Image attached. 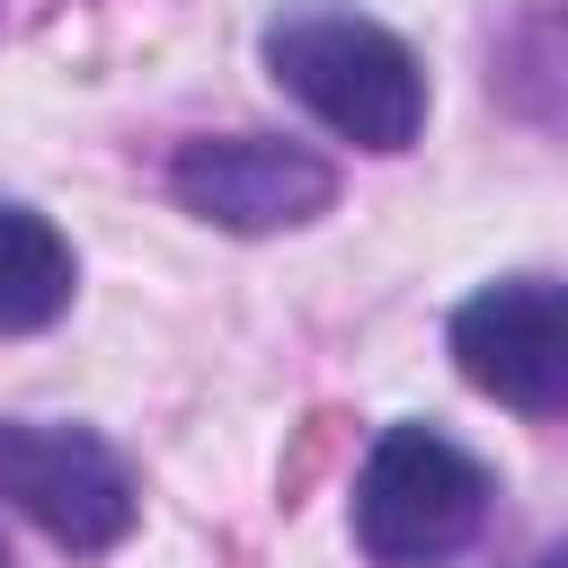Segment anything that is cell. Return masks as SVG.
Instances as JSON below:
<instances>
[{
    "instance_id": "6da1fadb",
    "label": "cell",
    "mask_w": 568,
    "mask_h": 568,
    "mask_svg": "<svg viewBox=\"0 0 568 568\" xmlns=\"http://www.w3.org/2000/svg\"><path fill=\"white\" fill-rule=\"evenodd\" d=\"M266 71L355 151H408L426 124V71L373 18H346V9L284 18L266 36Z\"/></svg>"
},
{
    "instance_id": "3957f363",
    "label": "cell",
    "mask_w": 568,
    "mask_h": 568,
    "mask_svg": "<svg viewBox=\"0 0 568 568\" xmlns=\"http://www.w3.org/2000/svg\"><path fill=\"white\" fill-rule=\"evenodd\" d=\"M0 497L80 559L115 550L142 515V488L115 462V444H98L89 426H53V417H0Z\"/></svg>"
},
{
    "instance_id": "8992f818",
    "label": "cell",
    "mask_w": 568,
    "mask_h": 568,
    "mask_svg": "<svg viewBox=\"0 0 568 568\" xmlns=\"http://www.w3.org/2000/svg\"><path fill=\"white\" fill-rule=\"evenodd\" d=\"M71 240L27 213V204H0V337H27V328H53L71 311Z\"/></svg>"
},
{
    "instance_id": "5b68a950",
    "label": "cell",
    "mask_w": 568,
    "mask_h": 568,
    "mask_svg": "<svg viewBox=\"0 0 568 568\" xmlns=\"http://www.w3.org/2000/svg\"><path fill=\"white\" fill-rule=\"evenodd\" d=\"M453 364L470 390L524 408V417H550L568 399V311H559V284L550 275H506L488 293H470L453 311Z\"/></svg>"
},
{
    "instance_id": "277c9868",
    "label": "cell",
    "mask_w": 568,
    "mask_h": 568,
    "mask_svg": "<svg viewBox=\"0 0 568 568\" xmlns=\"http://www.w3.org/2000/svg\"><path fill=\"white\" fill-rule=\"evenodd\" d=\"M169 195L213 231H293V222L328 213L337 169L275 133H204L169 160Z\"/></svg>"
},
{
    "instance_id": "52a82bcc",
    "label": "cell",
    "mask_w": 568,
    "mask_h": 568,
    "mask_svg": "<svg viewBox=\"0 0 568 568\" xmlns=\"http://www.w3.org/2000/svg\"><path fill=\"white\" fill-rule=\"evenodd\" d=\"M0 568H18V559H9V541H0Z\"/></svg>"
},
{
    "instance_id": "7a4b0ae2",
    "label": "cell",
    "mask_w": 568,
    "mask_h": 568,
    "mask_svg": "<svg viewBox=\"0 0 568 568\" xmlns=\"http://www.w3.org/2000/svg\"><path fill=\"white\" fill-rule=\"evenodd\" d=\"M488 524V470L435 426H382L355 479V541L373 568H435Z\"/></svg>"
}]
</instances>
